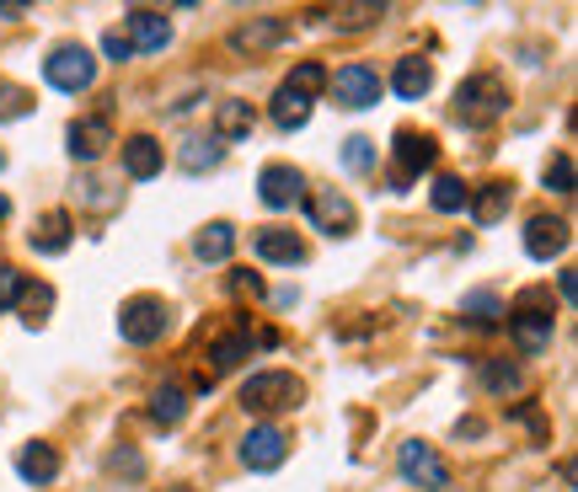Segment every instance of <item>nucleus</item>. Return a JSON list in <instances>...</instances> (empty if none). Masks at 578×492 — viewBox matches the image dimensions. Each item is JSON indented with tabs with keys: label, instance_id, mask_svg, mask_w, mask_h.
Wrapping results in <instances>:
<instances>
[{
	"label": "nucleus",
	"instance_id": "obj_12",
	"mask_svg": "<svg viewBox=\"0 0 578 492\" xmlns=\"http://www.w3.org/2000/svg\"><path fill=\"white\" fill-rule=\"evenodd\" d=\"M124 38H129V48H145V54H156V48H166L171 43V22H166L162 11H151V5H134L124 16Z\"/></svg>",
	"mask_w": 578,
	"mask_h": 492
},
{
	"label": "nucleus",
	"instance_id": "obj_31",
	"mask_svg": "<svg viewBox=\"0 0 578 492\" xmlns=\"http://www.w3.org/2000/svg\"><path fill=\"white\" fill-rule=\"evenodd\" d=\"M460 311H466V316H477L482 327H498V316H503V300H498L493 289H471Z\"/></svg>",
	"mask_w": 578,
	"mask_h": 492
},
{
	"label": "nucleus",
	"instance_id": "obj_20",
	"mask_svg": "<svg viewBox=\"0 0 578 492\" xmlns=\"http://www.w3.org/2000/svg\"><path fill=\"white\" fill-rule=\"evenodd\" d=\"M429 86H434V65H429V59H418V54L397 59V70H391V91H397V97L418 102V97H429Z\"/></svg>",
	"mask_w": 578,
	"mask_h": 492
},
{
	"label": "nucleus",
	"instance_id": "obj_33",
	"mask_svg": "<svg viewBox=\"0 0 578 492\" xmlns=\"http://www.w3.org/2000/svg\"><path fill=\"white\" fill-rule=\"evenodd\" d=\"M546 188H552V193H574V156H568V150H557V156L546 161Z\"/></svg>",
	"mask_w": 578,
	"mask_h": 492
},
{
	"label": "nucleus",
	"instance_id": "obj_9",
	"mask_svg": "<svg viewBox=\"0 0 578 492\" xmlns=\"http://www.w3.org/2000/svg\"><path fill=\"white\" fill-rule=\"evenodd\" d=\"M289 455V439L285 428H274V423H257L247 439H242V466L247 471H279Z\"/></svg>",
	"mask_w": 578,
	"mask_h": 492
},
{
	"label": "nucleus",
	"instance_id": "obj_15",
	"mask_svg": "<svg viewBox=\"0 0 578 492\" xmlns=\"http://www.w3.org/2000/svg\"><path fill=\"white\" fill-rule=\"evenodd\" d=\"M252 251H257L263 262H285V268H294V262H305V242H300L294 231H279V225L257 231V236H252Z\"/></svg>",
	"mask_w": 578,
	"mask_h": 492
},
{
	"label": "nucleus",
	"instance_id": "obj_36",
	"mask_svg": "<svg viewBox=\"0 0 578 492\" xmlns=\"http://www.w3.org/2000/svg\"><path fill=\"white\" fill-rule=\"evenodd\" d=\"M22 289H27V279H22L11 262H0V311H11V305L22 300Z\"/></svg>",
	"mask_w": 578,
	"mask_h": 492
},
{
	"label": "nucleus",
	"instance_id": "obj_42",
	"mask_svg": "<svg viewBox=\"0 0 578 492\" xmlns=\"http://www.w3.org/2000/svg\"><path fill=\"white\" fill-rule=\"evenodd\" d=\"M5 214H11V199H5V193H0V225H5Z\"/></svg>",
	"mask_w": 578,
	"mask_h": 492
},
{
	"label": "nucleus",
	"instance_id": "obj_24",
	"mask_svg": "<svg viewBox=\"0 0 578 492\" xmlns=\"http://www.w3.org/2000/svg\"><path fill=\"white\" fill-rule=\"evenodd\" d=\"M268 113H274V123H279L285 134H294V128H305V123H311V102H305L300 91L279 86V91H274V108H268Z\"/></svg>",
	"mask_w": 578,
	"mask_h": 492
},
{
	"label": "nucleus",
	"instance_id": "obj_23",
	"mask_svg": "<svg viewBox=\"0 0 578 492\" xmlns=\"http://www.w3.org/2000/svg\"><path fill=\"white\" fill-rule=\"evenodd\" d=\"M220 156H225V145H214V139H204V134H188V139L177 145V166L193 171V177H199V171H214Z\"/></svg>",
	"mask_w": 578,
	"mask_h": 492
},
{
	"label": "nucleus",
	"instance_id": "obj_37",
	"mask_svg": "<svg viewBox=\"0 0 578 492\" xmlns=\"http://www.w3.org/2000/svg\"><path fill=\"white\" fill-rule=\"evenodd\" d=\"M48 305H54V289H22V311H27V327H38Z\"/></svg>",
	"mask_w": 578,
	"mask_h": 492
},
{
	"label": "nucleus",
	"instance_id": "obj_8",
	"mask_svg": "<svg viewBox=\"0 0 578 492\" xmlns=\"http://www.w3.org/2000/svg\"><path fill=\"white\" fill-rule=\"evenodd\" d=\"M332 97H337V108H375L380 102V76H375L370 65H343L337 76H327Z\"/></svg>",
	"mask_w": 578,
	"mask_h": 492
},
{
	"label": "nucleus",
	"instance_id": "obj_34",
	"mask_svg": "<svg viewBox=\"0 0 578 492\" xmlns=\"http://www.w3.org/2000/svg\"><path fill=\"white\" fill-rule=\"evenodd\" d=\"M343 166H348V171H370L375 166V139H365V134L343 139Z\"/></svg>",
	"mask_w": 578,
	"mask_h": 492
},
{
	"label": "nucleus",
	"instance_id": "obj_21",
	"mask_svg": "<svg viewBox=\"0 0 578 492\" xmlns=\"http://www.w3.org/2000/svg\"><path fill=\"white\" fill-rule=\"evenodd\" d=\"M509 199H514V188H509V182H482V188L466 199V209H471V220H477V225H493V220H503Z\"/></svg>",
	"mask_w": 578,
	"mask_h": 492
},
{
	"label": "nucleus",
	"instance_id": "obj_27",
	"mask_svg": "<svg viewBox=\"0 0 578 492\" xmlns=\"http://www.w3.org/2000/svg\"><path fill=\"white\" fill-rule=\"evenodd\" d=\"M247 354H252V337H247V332H231V337H220V343L209 348V359H214V374H220V369H236L242 359H247Z\"/></svg>",
	"mask_w": 578,
	"mask_h": 492
},
{
	"label": "nucleus",
	"instance_id": "obj_25",
	"mask_svg": "<svg viewBox=\"0 0 578 492\" xmlns=\"http://www.w3.org/2000/svg\"><path fill=\"white\" fill-rule=\"evenodd\" d=\"M231 246H236V225H225V220H214V225H204V231L193 236V251H199L204 262H225Z\"/></svg>",
	"mask_w": 578,
	"mask_h": 492
},
{
	"label": "nucleus",
	"instance_id": "obj_16",
	"mask_svg": "<svg viewBox=\"0 0 578 492\" xmlns=\"http://www.w3.org/2000/svg\"><path fill=\"white\" fill-rule=\"evenodd\" d=\"M252 102H242V97H225L220 108H214V145H236V139H247L252 134Z\"/></svg>",
	"mask_w": 578,
	"mask_h": 492
},
{
	"label": "nucleus",
	"instance_id": "obj_10",
	"mask_svg": "<svg viewBox=\"0 0 578 492\" xmlns=\"http://www.w3.org/2000/svg\"><path fill=\"white\" fill-rule=\"evenodd\" d=\"M257 199H263L268 209H294L300 199H305V177H300L294 166H285V161L263 166V177H257Z\"/></svg>",
	"mask_w": 578,
	"mask_h": 492
},
{
	"label": "nucleus",
	"instance_id": "obj_1",
	"mask_svg": "<svg viewBox=\"0 0 578 492\" xmlns=\"http://www.w3.org/2000/svg\"><path fill=\"white\" fill-rule=\"evenodd\" d=\"M300 402H305V385L289 369H263V374H252L242 385V407L252 417H279V412H294Z\"/></svg>",
	"mask_w": 578,
	"mask_h": 492
},
{
	"label": "nucleus",
	"instance_id": "obj_35",
	"mask_svg": "<svg viewBox=\"0 0 578 492\" xmlns=\"http://www.w3.org/2000/svg\"><path fill=\"white\" fill-rule=\"evenodd\" d=\"M27 108H33V97H27L22 86L0 81V123H5V119H27Z\"/></svg>",
	"mask_w": 578,
	"mask_h": 492
},
{
	"label": "nucleus",
	"instance_id": "obj_3",
	"mask_svg": "<svg viewBox=\"0 0 578 492\" xmlns=\"http://www.w3.org/2000/svg\"><path fill=\"white\" fill-rule=\"evenodd\" d=\"M503 316H509V332H514L520 354H541V348L552 343V332H557V316H552L546 289H525V294L514 300V311H503Z\"/></svg>",
	"mask_w": 578,
	"mask_h": 492
},
{
	"label": "nucleus",
	"instance_id": "obj_39",
	"mask_svg": "<svg viewBox=\"0 0 578 492\" xmlns=\"http://www.w3.org/2000/svg\"><path fill=\"white\" fill-rule=\"evenodd\" d=\"M231 289H236V294H252V300H263V279H257L252 268H236V273H231Z\"/></svg>",
	"mask_w": 578,
	"mask_h": 492
},
{
	"label": "nucleus",
	"instance_id": "obj_2",
	"mask_svg": "<svg viewBox=\"0 0 578 492\" xmlns=\"http://www.w3.org/2000/svg\"><path fill=\"white\" fill-rule=\"evenodd\" d=\"M503 108H509V86L503 76H466V81L455 86V119L466 123V128H488V123L503 119Z\"/></svg>",
	"mask_w": 578,
	"mask_h": 492
},
{
	"label": "nucleus",
	"instance_id": "obj_22",
	"mask_svg": "<svg viewBox=\"0 0 578 492\" xmlns=\"http://www.w3.org/2000/svg\"><path fill=\"white\" fill-rule=\"evenodd\" d=\"M70 246V214L65 209H48L38 220V231H33V251H43V257H59Z\"/></svg>",
	"mask_w": 578,
	"mask_h": 492
},
{
	"label": "nucleus",
	"instance_id": "obj_28",
	"mask_svg": "<svg viewBox=\"0 0 578 492\" xmlns=\"http://www.w3.org/2000/svg\"><path fill=\"white\" fill-rule=\"evenodd\" d=\"M285 86H289V91H300V97L311 102L316 91H327V70H322L316 59H300V65L289 70V81H285Z\"/></svg>",
	"mask_w": 578,
	"mask_h": 492
},
{
	"label": "nucleus",
	"instance_id": "obj_4",
	"mask_svg": "<svg viewBox=\"0 0 578 492\" xmlns=\"http://www.w3.org/2000/svg\"><path fill=\"white\" fill-rule=\"evenodd\" d=\"M166 327H171V311H166V300H156V294H134V300H124V311H119V332H124V343H134V348H151L156 337H166Z\"/></svg>",
	"mask_w": 578,
	"mask_h": 492
},
{
	"label": "nucleus",
	"instance_id": "obj_7",
	"mask_svg": "<svg viewBox=\"0 0 578 492\" xmlns=\"http://www.w3.org/2000/svg\"><path fill=\"white\" fill-rule=\"evenodd\" d=\"M397 466H402V477H408L413 488H429V492L451 488V466L440 460L434 445H423V439H408V445L397 450Z\"/></svg>",
	"mask_w": 578,
	"mask_h": 492
},
{
	"label": "nucleus",
	"instance_id": "obj_5",
	"mask_svg": "<svg viewBox=\"0 0 578 492\" xmlns=\"http://www.w3.org/2000/svg\"><path fill=\"white\" fill-rule=\"evenodd\" d=\"M43 81L54 86V91H86V86L97 81L91 48H86V43H59V48L43 59Z\"/></svg>",
	"mask_w": 578,
	"mask_h": 492
},
{
	"label": "nucleus",
	"instance_id": "obj_11",
	"mask_svg": "<svg viewBox=\"0 0 578 492\" xmlns=\"http://www.w3.org/2000/svg\"><path fill=\"white\" fill-rule=\"evenodd\" d=\"M305 214H311V225L327 231V236H348V231H354V204H348L337 188L305 193Z\"/></svg>",
	"mask_w": 578,
	"mask_h": 492
},
{
	"label": "nucleus",
	"instance_id": "obj_14",
	"mask_svg": "<svg viewBox=\"0 0 578 492\" xmlns=\"http://www.w3.org/2000/svg\"><path fill=\"white\" fill-rule=\"evenodd\" d=\"M65 139H70V145H65V150H70V161H97V156L113 145V123H108V119H76Z\"/></svg>",
	"mask_w": 578,
	"mask_h": 492
},
{
	"label": "nucleus",
	"instance_id": "obj_13",
	"mask_svg": "<svg viewBox=\"0 0 578 492\" xmlns=\"http://www.w3.org/2000/svg\"><path fill=\"white\" fill-rule=\"evenodd\" d=\"M563 246H568V220H557V214H531L525 220V251L536 262H552Z\"/></svg>",
	"mask_w": 578,
	"mask_h": 492
},
{
	"label": "nucleus",
	"instance_id": "obj_29",
	"mask_svg": "<svg viewBox=\"0 0 578 492\" xmlns=\"http://www.w3.org/2000/svg\"><path fill=\"white\" fill-rule=\"evenodd\" d=\"M482 385H488V391H498V396H514L525 380H520V369L509 365V359H488V365H482Z\"/></svg>",
	"mask_w": 578,
	"mask_h": 492
},
{
	"label": "nucleus",
	"instance_id": "obj_43",
	"mask_svg": "<svg viewBox=\"0 0 578 492\" xmlns=\"http://www.w3.org/2000/svg\"><path fill=\"white\" fill-rule=\"evenodd\" d=\"M0 166H5V150H0Z\"/></svg>",
	"mask_w": 578,
	"mask_h": 492
},
{
	"label": "nucleus",
	"instance_id": "obj_41",
	"mask_svg": "<svg viewBox=\"0 0 578 492\" xmlns=\"http://www.w3.org/2000/svg\"><path fill=\"white\" fill-rule=\"evenodd\" d=\"M0 16L16 22V16H27V5H22V0H0Z\"/></svg>",
	"mask_w": 578,
	"mask_h": 492
},
{
	"label": "nucleus",
	"instance_id": "obj_6",
	"mask_svg": "<svg viewBox=\"0 0 578 492\" xmlns=\"http://www.w3.org/2000/svg\"><path fill=\"white\" fill-rule=\"evenodd\" d=\"M391 156H397V171H391V193H402L413 177H423L429 166L440 161V145H434V134L397 128V145H391Z\"/></svg>",
	"mask_w": 578,
	"mask_h": 492
},
{
	"label": "nucleus",
	"instance_id": "obj_26",
	"mask_svg": "<svg viewBox=\"0 0 578 492\" xmlns=\"http://www.w3.org/2000/svg\"><path fill=\"white\" fill-rule=\"evenodd\" d=\"M151 417H156L162 428H177V423L188 417V396H182V385H156V396H151Z\"/></svg>",
	"mask_w": 578,
	"mask_h": 492
},
{
	"label": "nucleus",
	"instance_id": "obj_17",
	"mask_svg": "<svg viewBox=\"0 0 578 492\" xmlns=\"http://www.w3.org/2000/svg\"><path fill=\"white\" fill-rule=\"evenodd\" d=\"M285 38H289L285 16H257V22H247V27L231 33V48H242V54H263V48H279Z\"/></svg>",
	"mask_w": 578,
	"mask_h": 492
},
{
	"label": "nucleus",
	"instance_id": "obj_38",
	"mask_svg": "<svg viewBox=\"0 0 578 492\" xmlns=\"http://www.w3.org/2000/svg\"><path fill=\"white\" fill-rule=\"evenodd\" d=\"M102 54H108L113 65H124L129 54H134V48H129V38H124V27H113V33H102Z\"/></svg>",
	"mask_w": 578,
	"mask_h": 492
},
{
	"label": "nucleus",
	"instance_id": "obj_18",
	"mask_svg": "<svg viewBox=\"0 0 578 492\" xmlns=\"http://www.w3.org/2000/svg\"><path fill=\"white\" fill-rule=\"evenodd\" d=\"M16 471H22V482L48 488V482L59 477V450L43 445V439H33V445H22V455H16Z\"/></svg>",
	"mask_w": 578,
	"mask_h": 492
},
{
	"label": "nucleus",
	"instance_id": "obj_32",
	"mask_svg": "<svg viewBox=\"0 0 578 492\" xmlns=\"http://www.w3.org/2000/svg\"><path fill=\"white\" fill-rule=\"evenodd\" d=\"M375 16H386V5H375V0H365V5H337V11H332L337 27H370Z\"/></svg>",
	"mask_w": 578,
	"mask_h": 492
},
{
	"label": "nucleus",
	"instance_id": "obj_19",
	"mask_svg": "<svg viewBox=\"0 0 578 492\" xmlns=\"http://www.w3.org/2000/svg\"><path fill=\"white\" fill-rule=\"evenodd\" d=\"M166 150L151 139V134H134V139H124V171L134 177V182H151L156 171H162Z\"/></svg>",
	"mask_w": 578,
	"mask_h": 492
},
{
	"label": "nucleus",
	"instance_id": "obj_40",
	"mask_svg": "<svg viewBox=\"0 0 578 492\" xmlns=\"http://www.w3.org/2000/svg\"><path fill=\"white\" fill-rule=\"evenodd\" d=\"M108 466H113V471H129V477H140V471H145V460H140L134 450H119L113 460H108Z\"/></svg>",
	"mask_w": 578,
	"mask_h": 492
},
{
	"label": "nucleus",
	"instance_id": "obj_30",
	"mask_svg": "<svg viewBox=\"0 0 578 492\" xmlns=\"http://www.w3.org/2000/svg\"><path fill=\"white\" fill-rule=\"evenodd\" d=\"M429 199H434V209H440V214H460V209H466V199H471V188H466L460 177H440Z\"/></svg>",
	"mask_w": 578,
	"mask_h": 492
}]
</instances>
